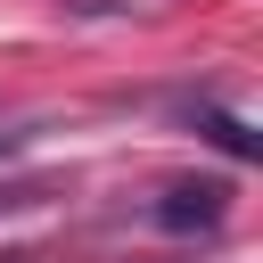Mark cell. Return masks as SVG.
<instances>
[{"label":"cell","instance_id":"5","mask_svg":"<svg viewBox=\"0 0 263 263\" xmlns=\"http://www.w3.org/2000/svg\"><path fill=\"white\" fill-rule=\"evenodd\" d=\"M8 263H25V255H8Z\"/></svg>","mask_w":263,"mask_h":263},{"label":"cell","instance_id":"1","mask_svg":"<svg viewBox=\"0 0 263 263\" xmlns=\"http://www.w3.org/2000/svg\"><path fill=\"white\" fill-rule=\"evenodd\" d=\"M222 214H230V181H164L156 189V205H148V222L156 230H222Z\"/></svg>","mask_w":263,"mask_h":263},{"label":"cell","instance_id":"3","mask_svg":"<svg viewBox=\"0 0 263 263\" xmlns=\"http://www.w3.org/2000/svg\"><path fill=\"white\" fill-rule=\"evenodd\" d=\"M205 132H214V140H222L230 156H255V132H247L238 115H222V107H205Z\"/></svg>","mask_w":263,"mask_h":263},{"label":"cell","instance_id":"4","mask_svg":"<svg viewBox=\"0 0 263 263\" xmlns=\"http://www.w3.org/2000/svg\"><path fill=\"white\" fill-rule=\"evenodd\" d=\"M25 140H33V123H0V156H25Z\"/></svg>","mask_w":263,"mask_h":263},{"label":"cell","instance_id":"2","mask_svg":"<svg viewBox=\"0 0 263 263\" xmlns=\"http://www.w3.org/2000/svg\"><path fill=\"white\" fill-rule=\"evenodd\" d=\"M49 197H58V181H41V173H33V181H0V222H8V214H33V205H49Z\"/></svg>","mask_w":263,"mask_h":263}]
</instances>
